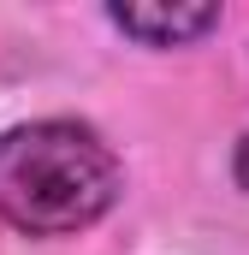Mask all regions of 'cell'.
Here are the masks:
<instances>
[{
    "label": "cell",
    "instance_id": "cell-1",
    "mask_svg": "<svg viewBox=\"0 0 249 255\" xmlns=\"http://www.w3.org/2000/svg\"><path fill=\"white\" fill-rule=\"evenodd\" d=\"M119 202L124 160L89 119L48 113L0 130V226H12L18 238H83Z\"/></svg>",
    "mask_w": 249,
    "mask_h": 255
},
{
    "label": "cell",
    "instance_id": "cell-2",
    "mask_svg": "<svg viewBox=\"0 0 249 255\" xmlns=\"http://www.w3.org/2000/svg\"><path fill=\"white\" fill-rule=\"evenodd\" d=\"M101 18H107V30H119L124 42H136L148 54L196 48V42H208L226 24L220 6H166V0H154V6H107Z\"/></svg>",
    "mask_w": 249,
    "mask_h": 255
},
{
    "label": "cell",
    "instance_id": "cell-3",
    "mask_svg": "<svg viewBox=\"0 0 249 255\" xmlns=\"http://www.w3.org/2000/svg\"><path fill=\"white\" fill-rule=\"evenodd\" d=\"M232 184L249 196V130L238 136V148H232Z\"/></svg>",
    "mask_w": 249,
    "mask_h": 255
}]
</instances>
